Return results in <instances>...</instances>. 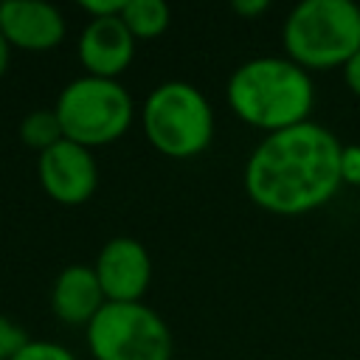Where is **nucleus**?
<instances>
[{"label": "nucleus", "mask_w": 360, "mask_h": 360, "mask_svg": "<svg viewBox=\"0 0 360 360\" xmlns=\"http://www.w3.org/2000/svg\"><path fill=\"white\" fill-rule=\"evenodd\" d=\"M284 45L301 68L346 65L360 51V8L352 0H304L284 22Z\"/></svg>", "instance_id": "obj_3"}, {"label": "nucleus", "mask_w": 360, "mask_h": 360, "mask_svg": "<svg viewBox=\"0 0 360 360\" xmlns=\"http://www.w3.org/2000/svg\"><path fill=\"white\" fill-rule=\"evenodd\" d=\"M0 34L22 51H51L65 37V20L45 0H6L0 3Z\"/></svg>", "instance_id": "obj_9"}, {"label": "nucleus", "mask_w": 360, "mask_h": 360, "mask_svg": "<svg viewBox=\"0 0 360 360\" xmlns=\"http://www.w3.org/2000/svg\"><path fill=\"white\" fill-rule=\"evenodd\" d=\"M267 8V0H236L233 11L236 14H262Z\"/></svg>", "instance_id": "obj_19"}, {"label": "nucleus", "mask_w": 360, "mask_h": 360, "mask_svg": "<svg viewBox=\"0 0 360 360\" xmlns=\"http://www.w3.org/2000/svg\"><path fill=\"white\" fill-rule=\"evenodd\" d=\"M135 53V37L121 17L90 20L79 39V59L98 79H115Z\"/></svg>", "instance_id": "obj_10"}, {"label": "nucleus", "mask_w": 360, "mask_h": 360, "mask_svg": "<svg viewBox=\"0 0 360 360\" xmlns=\"http://www.w3.org/2000/svg\"><path fill=\"white\" fill-rule=\"evenodd\" d=\"M228 104L248 124L278 132L307 121L312 110V82L292 59L259 56L231 76Z\"/></svg>", "instance_id": "obj_2"}, {"label": "nucleus", "mask_w": 360, "mask_h": 360, "mask_svg": "<svg viewBox=\"0 0 360 360\" xmlns=\"http://www.w3.org/2000/svg\"><path fill=\"white\" fill-rule=\"evenodd\" d=\"M121 20L132 37H158L169 25V6L163 0H127Z\"/></svg>", "instance_id": "obj_12"}, {"label": "nucleus", "mask_w": 360, "mask_h": 360, "mask_svg": "<svg viewBox=\"0 0 360 360\" xmlns=\"http://www.w3.org/2000/svg\"><path fill=\"white\" fill-rule=\"evenodd\" d=\"M346 84L360 96V51L346 62Z\"/></svg>", "instance_id": "obj_18"}, {"label": "nucleus", "mask_w": 360, "mask_h": 360, "mask_svg": "<svg viewBox=\"0 0 360 360\" xmlns=\"http://www.w3.org/2000/svg\"><path fill=\"white\" fill-rule=\"evenodd\" d=\"M96 360H169L172 335L163 318L141 301H107L87 323Z\"/></svg>", "instance_id": "obj_6"}, {"label": "nucleus", "mask_w": 360, "mask_h": 360, "mask_svg": "<svg viewBox=\"0 0 360 360\" xmlns=\"http://www.w3.org/2000/svg\"><path fill=\"white\" fill-rule=\"evenodd\" d=\"M6 65H8V42H6V37L0 34V76H3Z\"/></svg>", "instance_id": "obj_20"}, {"label": "nucleus", "mask_w": 360, "mask_h": 360, "mask_svg": "<svg viewBox=\"0 0 360 360\" xmlns=\"http://www.w3.org/2000/svg\"><path fill=\"white\" fill-rule=\"evenodd\" d=\"M343 180V149L321 124L270 132L245 166V188L259 208L304 214L323 205Z\"/></svg>", "instance_id": "obj_1"}, {"label": "nucleus", "mask_w": 360, "mask_h": 360, "mask_svg": "<svg viewBox=\"0 0 360 360\" xmlns=\"http://www.w3.org/2000/svg\"><path fill=\"white\" fill-rule=\"evenodd\" d=\"M56 118L68 141L101 146L121 138L129 127L132 98L115 79L82 76L62 90L56 101Z\"/></svg>", "instance_id": "obj_5"}, {"label": "nucleus", "mask_w": 360, "mask_h": 360, "mask_svg": "<svg viewBox=\"0 0 360 360\" xmlns=\"http://www.w3.org/2000/svg\"><path fill=\"white\" fill-rule=\"evenodd\" d=\"M39 180L56 202L79 205L96 191L98 169L87 146L62 138L39 155Z\"/></svg>", "instance_id": "obj_7"}, {"label": "nucleus", "mask_w": 360, "mask_h": 360, "mask_svg": "<svg viewBox=\"0 0 360 360\" xmlns=\"http://www.w3.org/2000/svg\"><path fill=\"white\" fill-rule=\"evenodd\" d=\"M51 304L65 323H90L96 312L107 304L96 267H87V264L65 267L53 284Z\"/></svg>", "instance_id": "obj_11"}, {"label": "nucleus", "mask_w": 360, "mask_h": 360, "mask_svg": "<svg viewBox=\"0 0 360 360\" xmlns=\"http://www.w3.org/2000/svg\"><path fill=\"white\" fill-rule=\"evenodd\" d=\"M124 6H127V0H84L82 3V8L87 14H93V20H98V17H121Z\"/></svg>", "instance_id": "obj_16"}, {"label": "nucleus", "mask_w": 360, "mask_h": 360, "mask_svg": "<svg viewBox=\"0 0 360 360\" xmlns=\"http://www.w3.org/2000/svg\"><path fill=\"white\" fill-rule=\"evenodd\" d=\"M96 276L101 281L107 301L129 304V301H141V295L146 292L152 262L138 239L115 236L101 248L96 262Z\"/></svg>", "instance_id": "obj_8"}, {"label": "nucleus", "mask_w": 360, "mask_h": 360, "mask_svg": "<svg viewBox=\"0 0 360 360\" xmlns=\"http://www.w3.org/2000/svg\"><path fill=\"white\" fill-rule=\"evenodd\" d=\"M143 127L155 149L169 158L200 155L214 135V115L205 96L188 82H166L152 90L143 107Z\"/></svg>", "instance_id": "obj_4"}, {"label": "nucleus", "mask_w": 360, "mask_h": 360, "mask_svg": "<svg viewBox=\"0 0 360 360\" xmlns=\"http://www.w3.org/2000/svg\"><path fill=\"white\" fill-rule=\"evenodd\" d=\"M343 180L360 183V146L343 152Z\"/></svg>", "instance_id": "obj_17"}, {"label": "nucleus", "mask_w": 360, "mask_h": 360, "mask_svg": "<svg viewBox=\"0 0 360 360\" xmlns=\"http://www.w3.org/2000/svg\"><path fill=\"white\" fill-rule=\"evenodd\" d=\"M20 138H22V143H28V146H34L39 152H45L53 143H59L65 138V132H62V124L56 118V110H34V112H28L22 118V124H20Z\"/></svg>", "instance_id": "obj_13"}, {"label": "nucleus", "mask_w": 360, "mask_h": 360, "mask_svg": "<svg viewBox=\"0 0 360 360\" xmlns=\"http://www.w3.org/2000/svg\"><path fill=\"white\" fill-rule=\"evenodd\" d=\"M31 340L25 338V332L11 323L6 315H0V360H14Z\"/></svg>", "instance_id": "obj_14"}, {"label": "nucleus", "mask_w": 360, "mask_h": 360, "mask_svg": "<svg viewBox=\"0 0 360 360\" xmlns=\"http://www.w3.org/2000/svg\"><path fill=\"white\" fill-rule=\"evenodd\" d=\"M14 360H76L65 346L48 343V340H31Z\"/></svg>", "instance_id": "obj_15"}]
</instances>
